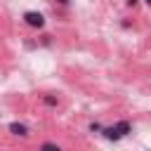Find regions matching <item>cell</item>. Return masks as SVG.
<instances>
[{
    "label": "cell",
    "mask_w": 151,
    "mask_h": 151,
    "mask_svg": "<svg viewBox=\"0 0 151 151\" xmlns=\"http://www.w3.org/2000/svg\"><path fill=\"white\" fill-rule=\"evenodd\" d=\"M24 19H26V24L33 26V28H42V26H45V17H42L40 12H26Z\"/></svg>",
    "instance_id": "1"
},
{
    "label": "cell",
    "mask_w": 151,
    "mask_h": 151,
    "mask_svg": "<svg viewBox=\"0 0 151 151\" xmlns=\"http://www.w3.org/2000/svg\"><path fill=\"white\" fill-rule=\"evenodd\" d=\"M127 5H132V7H134V5H137V0H127Z\"/></svg>",
    "instance_id": "7"
},
{
    "label": "cell",
    "mask_w": 151,
    "mask_h": 151,
    "mask_svg": "<svg viewBox=\"0 0 151 151\" xmlns=\"http://www.w3.org/2000/svg\"><path fill=\"white\" fill-rule=\"evenodd\" d=\"M9 132L12 134H19V137H28V127L21 125V123H9Z\"/></svg>",
    "instance_id": "2"
},
{
    "label": "cell",
    "mask_w": 151,
    "mask_h": 151,
    "mask_svg": "<svg viewBox=\"0 0 151 151\" xmlns=\"http://www.w3.org/2000/svg\"><path fill=\"white\" fill-rule=\"evenodd\" d=\"M101 132H104V137H106V139H113V142H116V139H120V134H118V130H116V127H104Z\"/></svg>",
    "instance_id": "4"
},
{
    "label": "cell",
    "mask_w": 151,
    "mask_h": 151,
    "mask_svg": "<svg viewBox=\"0 0 151 151\" xmlns=\"http://www.w3.org/2000/svg\"><path fill=\"white\" fill-rule=\"evenodd\" d=\"M42 149H57V151H59V146H57V144H50V142H47V144H42Z\"/></svg>",
    "instance_id": "6"
},
{
    "label": "cell",
    "mask_w": 151,
    "mask_h": 151,
    "mask_svg": "<svg viewBox=\"0 0 151 151\" xmlns=\"http://www.w3.org/2000/svg\"><path fill=\"white\" fill-rule=\"evenodd\" d=\"M45 104H47V106H57V99H54V97H45Z\"/></svg>",
    "instance_id": "5"
},
{
    "label": "cell",
    "mask_w": 151,
    "mask_h": 151,
    "mask_svg": "<svg viewBox=\"0 0 151 151\" xmlns=\"http://www.w3.org/2000/svg\"><path fill=\"white\" fill-rule=\"evenodd\" d=\"M113 127L118 130V134H120V137H123V134H130V132H132V125H130L127 120H120V123H118V125H113Z\"/></svg>",
    "instance_id": "3"
}]
</instances>
